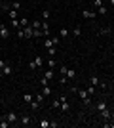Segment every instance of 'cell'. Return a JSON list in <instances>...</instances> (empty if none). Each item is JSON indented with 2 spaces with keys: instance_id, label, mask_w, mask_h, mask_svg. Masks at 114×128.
Here are the masks:
<instances>
[{
  "instance_id": "cell-9",
  "label": "cell",
  "mask_w": 114,
  "mask_h": 128,
  "mask_svg": "<svg viewBox=\"0 0 114 128\" xmlns=\"http://www.w3.org/2000/svg\"><path fill=\"white\" fill-rule=\"evenodd\" d=\"M110 32H112L110 27H101V29L97 31V34H99V36H107V34H110Z\"/></svg>"
},
{
  "instance_id": "cell-40",
  "label": "cell",
  "mask_w": 114,
  "mask_h": 128,
  "mask_svg": "<svg viewBox=\"0 0 114 128\" xmlns=\"http://www.w3.org/2000/svg\"><path fill=\"white\" fill-rule=\"evenodd\" d=\"M19 23H21V27H27V25H29L27 17H23V19H19Z\"/></svg>"
},
{
  "instance_id": "cell-17",
  "label": "cell",
  "mask_w": 114,
  "mask_h": 128,
  "mask_svg": "<svg viewBox=\"0 0 114 128\" xmlns=\"http://www.w3.org/2000/svg\"><path fill=\"white\" fill-rule=\"evenodd\" d=\"M59 36H61V40H63V38H67V36H69V29L61 27V29H59Z\"/></svg>"
},
{
  "instance_id": "cell-41",
  "label": "cell",
  "mask_w": 114,
  "mask_h": 128,
  "mask_svg": "<svg viewBox=\"0 0 114 128\" xmlns=\"http://www.w3.org/2000/svg\"><path fill=\"white\" fill-rule=\"evenodd\" d=\"M87 94H89V96H91V94H95V86H89V88H87Z\"/></svg>"
},
{
  "instance_id": "cell-12",
  "label": "cell",
  "mask_w": 114,
  "mask_h": 128,
  "mask_svg": "<svg viewBox=\"0 0 114 128\" xmlns=\"http://www.w3.org/2000/svg\"><path fill=\"white\" fill-rule=\"evenodd\" d=\"M33 61L36 63V67H38V69H42V65H44V58H42V56H36V58H34Z\"/></svg>"
},
{
  "instance_id": "cell-24",
  "label": "cell",
  "mask_w": 114,
  "mask_h": 128,
  "mask_svg": "<svg viewBox=\"0 0 114 128\" xmlns=\"http://www.w3.org/2000/svg\"><path fill=\"white\" fill-rule=\"evenodd\" d=\"M51 42H53V46H59V44H61V36H59V34L51 36Z\"/></svg>"
},
{
  "instance_id": "cell-22",
  "label": "cell",
  "mask_w": 114,
  "mask_h": 128,
  "mask_svg": "<svg viewBox=\"0 0 114 128\" xmlns=\"http://www.w3.org/2000/svg\"><path fill=\"white\" fill-rule=\"evenodd\" d=\"M67 69H69V67H67L65 63L61 65V67H59V76H67Z\"/></svg>"
},
{
  "instance_id": "cell-5",
  "label": "cell",
  "mask_w": 114,
  "mask_h": 128,
  "mask_svg": "<svg viewBox=\"0 0 114 128\" xmlns=\"http://www.w3.org/2000/svg\"><path fill=\"white\" fill-rule=\"evenodd\" d=\"M59 100H61V111H69V109H71V103L67 102V96H59Z\"/></svg>"
},
{
  "instance_id": "cell-13",
  "label": "cell",
  "mask_w": 114,
  "mask_h": 128,
  "mask_svg": "<svg viewBox=\"0 0 114 128\" xmlns=\"http://www.w3.org/2000/svg\"><path fill=\"white\" fill-rule=\"evenodd\" d=\"M109 14V8L107 6H99L97 8V16H107Z\"/></svg>"
},
{
  "instance_id": "cell-46",
  "label": "cell",
  "mask_w": 114,
  "mask_h": 128,
  "mask_svg": "<svg viewBox=\"0 0 114 128\" xmlns=\"http://www.w3.org/2000/svg\"><path fill=\"white\" fill-rule=\"evenodd\" d=\"M109 2H110V4H112V6H114V0H109Z\"/></svg>"
},
{
  "instance_id": "cell-43",
  "label": "cell",
  "mask_w": 114,
  "mask_h": 128,
  "mask_svg": "<svg viewBox=\"0 0 114 128\" xmlns=\"http://www.w3.org/2000/svg\"><path fill=\"white\" fill-rule=\"evenodd\" d=\"M67 80H69L67 76H59V82H61V84H67Z\"/></svg>"
},
{
  "instance_id": "cell-20",
  "label": "cell",
  "mask_w": 114,
  "mask_h": 128,
  "mask_svg": "<svg viewBox=\"0 0 114 128\" xmlns=\"http://www.w3.org/2000/svg\"><path fill=\"white\" fill-rule=\"evenodd\" d=\"M42 94H44V96H51V88H49V84L42 86Z\"/></svg>"
},
{
  "instance_id": "cell-15",
  "label": "cell",
  "mask_w": 114,
  "mask_h": 128,
  "mask_svg": "<svg viewBox=\"0 0 114 128\" xmlns=\"http://www.w3.org/2000/svg\"><path fill=\"white\" fill-rule=\"evenodd\" d=\"M0 71H2V75H11V71H13V67H11V65H8V63H6V67H4V69H0Z\"/></svg>"
},
{
  "instance_id": "cell-3",
  "label": "cell",
  "mask_w": 114,
  "mask_h": 128,
  "mask_svg": "<svg viewBox=\"0 0 114 128\" xmlns=\"http://www.w3.org/2000/svg\"><path fill=\"white\" fill-rule=\"evenodd\" d=\"M0 38H2V40H8V38H10V29H8V25H4V23H0Z\"/></svg>"
},
{
  "instance_id": "cell-36",
  "label": "cell",
  "mask_w": 114,
  "mask_h": 128,
  "mask_svg": "<svg viewBox=\"0 0 114 128\" xmlns=\"http://www.w3.org/2000/svg\"><path fill=\"white\" fill-rule=\"evenodd\" d=\"M42 36V29H34V38H40Z\"/></svg>"
},
{
  "instance_id": "cell-8",
  "label": "cell",
  "mask_w": 114,
  "mask_h": 128,
  "mask_svg": "<svg viewBox=\"0 0 114 128\" xmlns=\"http://www.w3.org/2000/svg\"><path fill=\"white\" fill-rule=\"evenodd\" d=\"M6 118H8V120H10L11 124H17V122H19V117H17V115H15L13 111H11V113H8V115H6Z\"/></svg>"
},
{
  "instance_id": "cell-38",
  "label": "cell",
  "mask_w": 114,
  "mask_h": 128,
  "mask_svg": "<svg viewBox=\"0 0 114 128\" xmlns=\"http://www.w3.org/2000/svg\"><path fill=\"white\" fill-rule=\"evenodd\" d=\"M40 84H42V86H46V84H49V80L46 78V76H40Z\"/></svg>"
},
{
  "instance_id": "cell-33",
  "label": "cell",
  "mask_w": 114,
  "mask_h": 128,
  "mask_svg": "<svg viewBox=\"0 0 114 128\" xmlns=\"http://www.w3.org/2000/svg\"><path fill=\"white\" fill-rule=\"evenodd\" d=\"M48 54H49V58H53L55 54H57V50H55V46H51V48H48Z\"/></svg>"
},
{
  "instance_id": "cell-18",
  "label": "cell",
  "mask_w": 114,
  "mask_h": 128,
  "mask_svg": "<svg viewBox=\"0 0 114 128\" xmlns=\"http://www.w3.org/2000/svg\"><path fill=\"white\" fill-rule=\"evenodd\" d=\"M72 34H74L76 38H80V36H82V27H78V25H76L74 29H72Z\"/></svg>"
},
{
  "instance_id": "cell-19",
  "label": "cell",
  "mask_w": 114,
  "mask_h": 128,
  "mask_svg": "<svg viewBox=\"0 0 114 128\" xmlns=\"http://www.w3.org/2000/svg\"><path fill=\"white\" fill-rule=\"evenodd\" d=\"M11 27L15 29V31H19V29H23L21 23H19V19H11Z\"/></svg>"
},
{
  "instance_id": "cell-32",
  "label": "cell",
  "mask_w": 114,
  "mask_h": 128,
  "mask_svg": "<svg viewBox=\"0 0 114 128\" xmlns=\"http://www.w3.org/2000/svg\"><path fill=\"white\" fill-rule=\"evenodd\" d=\"M55 65H57V63H55V59L49 58V59H48V67H49V69H55Z\"/></svg>"
},
{
  "instance_id": "cell-29",
  "label": "cell",
  "mask_w": 114,
  "mask_h": 128,
  "mask_svg": "<svg viewBox=\"0 0 114 128\" xmlns=\"http://www.w3.org/2000/svg\"><path fill=\"white\" fill-rule=\"evenodd\" d=\"M33 100H34V98L31 96V94H25V96H23V102L27 103V105H29V103H31V102H33Z\"/></svg>"
},
{
  "instance_id": "cell-7",
  "label": "cell",
  "mask_w": 114,
  "mask_h": 128,
  "mask_svg": "<svg viewBox=\"0 0 114 128\" xmlns=\"http://www.w3.org/2000/svg\"><path fill=\"white\" fill-rule=\"evenodd\" d=\"M82 16L86 17V19H95V17H97V14H95V12H91V10H82Z\"/></svg>"
},
{
  "instance_id": "cell-26",
  "label": "cell",
  "mask_w": 114,
  "mask_h": 128,
  "mask_svg": "<svg viewBox=\"0 0 114 128\" xmlns=\"http://www.w3.org/2000/svg\"><path fill=\"white\" fill-rule=\"evenodd\" d=\"M105 107H109V105H107V103H105V102H99L97 105H95V109H97V111L101 113V111H103V109H105Z\"/></svg>"
},
{
  "instance_id": "cell-31",
  "label": "cell",
  "mask_w": 114,
  "mask_h": 128,
  "mask_svg": "<svg viewBox=\"0 0 114 128\" xmlns=\"http://www.w3.org/2000/svg\"><path fill=\"white\" fill-rule=\"evenodd\" d=\"M44 46H46V48H51V46H53V42H51V38H49V36H46V40H44Z\"/></svg>"
},
{
  "instance_id": "cell-44",
  "label": "cell",
  "mask_w": 114,
  "mask_h": 128,
  "mask_svg": "<svg viewBox=\"0 0 114 128\" xmlns=\"http://www.w3.org/2000/svg\"><path fill=\"white\" fill-rule=\"evenodd\" d=\"M6 63H8L6 59H0V69H4V67H6Z\"/></svg>"
},
{
  "instance_id": "cell-42",
  "label": "cell",
  "mask_w": 114,
  "mask_h": 128,
  "mask_svg": "<svg viewBox=\"0 0 114 128\" xmlns=\"http://www.w3.org/2000/svg\"><path fill=\"white\" fill-rule=\"evenodd\" d=\"M93 6H95V8H99V6H103V2H101V0H93Z\"/></svg>"
},
{
  "instance_id": "cell-27",
  "label": "cell",
  "mask_w": 114,
  "mask_h": 128,
  "mask_svg": "<svg viewBox=\"0 0 114 128\" xmlns=\"http://www.w3.org/2000/svg\"><path fill=\"white\" fill-rule=\"evenodd\" d=\"M51 107H53V109H61V100H59V98L51 102Z\"/></svg>"
},
{
  "instance_id": "cell-16",
  "label": "cell",
  "mask_w": 114,
  "mask_h": 128,
  "mask_svg": "<svg viewBox=\"0 0 114 128\" xmlns=\"http://www.w3.org/2000/svg\"><path fill=\"white\" fill-rule=\"evenodd\" d=\"M10 8H11V10H17V12H19V10H21V2H19V0H13V2L10 4Z\"/></svg>"
},
{
  "instance_id": "cell-37",
  "label": "cell",
  "mask_w": 114,
  "mask_h": 128,
  "mask_svg": "<svg viewBox=\"0 0 114 128\" xmlns=\"http://www.w3.org/2000/svg\"><path fill=\"white\" fill-rule=\"evenodd\" d=\"M29 69H31V71H36L38 67H36V63H34V61H29Z\"/></svg>"
},
{
  "instance_id": "cell-47",
  "label": "cell",
  "mask_w": 114,
  "mask_h": 128,
  "mask_svg": "<svg viewBox=\"0 0 114 128\" xmlns=\"http://www.w3.org/2000/svg\"><path fill=\"white\" fill-rule=\"evenodd\" d=\"M0 10H2V0H0Z\"/></svg>"
},
{
  "instance_id": "cell-35",
  "label": "cell",
  "mask_w": 114,
  "mask_h": 128,
  "mask_svg": "<svg viewBox=\"0 0 114 128\" xmlns=\"http://www.w3.org/2000/svg\"><path fill=\"white\" fill-rule=\"evenodd\" d=\"M31 25H33V29H42V23L40 21H33Z\"/></svg>"
},
{
  "instance_id": "cell-4",
  "label": "cell",
  "mask_w": 114,
  "mask_h": 128,
  "mask_svg": "<svg viewBox=\"0 0 114 128\" xmlns=\"http://www.w3.org/2000/svg\"><path fill=\"white\" fill-rule=\"evenodd\" d=\"M23 31H25V38H34V29H33L31 23L27 27H23Z\"/></svg>"
},
{
  "instance_id": "cell-10",
  "label": "cell",
  "mask_w": 114,
  "mask_h": 128,
  "mask_svg": "<svg viewBox=\"0 0 114 128\" xmlns=\"http://www.w3.org/2000/svg\"><path fill=\"white\" fill-rule=\"evenodd\" d=\"M44 76H46L48 80H53L55 78V69H49V67H48V71L44 73Z\"/></svg>"
},
{
  "instance_id": "cell-2",
  "label": "cell",
  "mask_w": 114,
  "mask_h": 128,
  "mask_svg": "<svg viewBox=\"0 0 114 128\" xmlns=\"http://www.w3.org/2000/svg\"><path fill=\"white\" fill-rule=\"evenodd\" d=\"M89 84L95 86V88H107V84H105L103 80H99L97 75H91V76H89Z\"/></svg>"
},
{
  "instance_id": "cell-23",
  "label": "cell",
  "mask_w": 114,
  "mask_h": 128,
  "mask_svg": "<svg viewBox=\"0 0 114 128\" xmlns=\"http://www.w3.org/2000/svg\"><path fill=\"white\" fill-rule=\"evenodd\" d=\"M29 107H31V109H33V111H36V109H40V103H38L36 100H33V102L29 103Z\"/></svg>"
},
{
  "instance_id": "cell-1",
  "label": "cell",
  "mask_w": 114,
  "mask_h": 128,
  "mask_svg": "<svg viewBox=\"0 0 114 128\" xmlns=\"http://www.w3.org/2000/svg\"><path fill=\"white\" fill-rule=\"evenodd\" d=\"M76 94L80 96V100H82V103L86 107H91L93 105V102H91V98H89V94H87L86 90H80V88H76Z\"/></svg>"
},
{
  "instance_id": "cell-30",
  "label": "cell",
  "mask_w": 114,
  "mask_h": 128,
  "mask_svg": "<svg viewBox=\"0 0 114 128\" xmlns=\"http://www.w3.org/2000/svg\"><path fill=\"white\" fill-rule=\"evenodd\" d=\"M76 76V71L74 69H67V78H74Z\"/></svg>"
},
{
  "instance_id": "cell-21",
  "label": "cell",
  "mask_w": 114,
  "mask_h": 128,
  "mask_svg": "<svg viewBox=\"0 0 114 128\" xmlns=\"http://www.w3.org/2000/svg\"><path fill=\"white\" fill-rule=\"evenodd\" d=\"M8 16H10V19H17V16H19V14H17V10H8Z\"/></svg>"
},
{
  "instance_id": "cell-39",
  "label": "cell",
  "mask_w": 114,
  "mask_h": 128,
  "mask_svg": "<svg viewBox=\"0 0 114 128\" xmlns=\"http://www.w3.org/2000/svg\"><path fill=\"white\" fill-rule=\"evenodd\" d=\"M34 100H36L38 103H42V102H44V94H38V96H34Z\"/></svg>"
},
{
  "instance_id": "cell-25",
  "label": "cell",
  "mask_w": 114,
  "mask_h": 128,
  "mask_svg": "<svg viewBox=\"0 0 114 128\" xmlns=\"http://www.w3.org/2000/svg\"><path fill=\"white\" fill-rule=\"evenodd\" d=\"M49 17H51V14H49V10H42V19H44V21H48Z\"/></svg>"
},
{
  "instance_id": "cell-45",
  "label": "cell",
  "mask_w": 114,
  "mask_h": 128,
  "mask_svg": "<svg viewBox=\"0 0 114 128\" xmlns=\"http://www.w3.org/2000/svg\"><path fill=\"white\" fill-rule=\"evenodd\" d=\"M13 0H2V4H11Z\"/></svg>"
},
{
  "instance_id": "cell-34",
  "label": "cell",
  "mask_w": 114,
  "mask_h": 128,
  "mask_svg": "<svg viewBox=\"0 0 114 128\" xmlns=\"http://www.w3.org/2000/svg\"><path fill=\"white\" fill-rule=\"evenodd\" d=\"M40 126H42V128H49V120L42 118V120H40Z\"/></svg>"
},
{
  "instance_id": "cell-14",
  "label": "cell",
  "mask_w": 114,
  "mask_h": 128,
  "mask_svg": "<svg viewBox=\"0 0 114 128\" xmlns=\"http://www.w3.org/2000/svg\"><path fill=\"white\" fill-rule=\"evenodd\" d=\"M42 32L46 36H49V23L48 21H42Z\"/></svg>"
},
{
  "instance_id": "cell-28",
  "label": "cell",
  "mask_w": 114,
  "mask_h": 128,
  "mask_svg": "<svg viewBox=\"0 0 114 128\" xmlns=\"http://www.w3.org/2000/svg\"><path fill=\"white\" fill-rule=\"evenodd\" d=\"M10 126V120L8 118H0V128H8Z\"/></svg>"
},
{
  "instance_id": "cell-11",
  "label": "cell",
  "mask_w": 114,
  "mask_h": 128,
  "mask_svg": "<svg viewBox=\"0 0 114 128\" xmlns=\"http://www.w3.org/2000/svg\"><path fill=\"white\" fill-rule=\"evenodd\" d=\"M101 117H103V120H110V109L109 107H105L103 111H101Z\"/></svg>"
},
{
  "instance_id": "cell-6",
  "label": "cell",
  "mask_w": 114,
  "mask_h": 128,
  "mask_svg": "<svg viewBox=\"0 0 114 128\" xmlns=\"http://www.w3.org/2000/svg\"><path fill=\"white\" fill-rule=\"evenodd\" d=\"M19 122H21L23 126H29V124L33 122V117H31V115H23V117H19Z\"/></svg>"
}]
</instances>
